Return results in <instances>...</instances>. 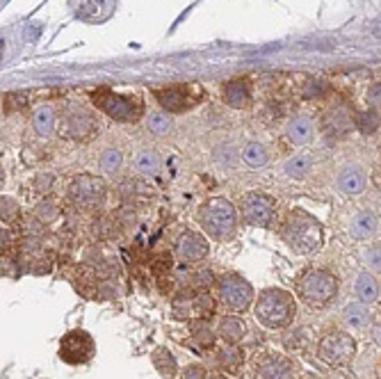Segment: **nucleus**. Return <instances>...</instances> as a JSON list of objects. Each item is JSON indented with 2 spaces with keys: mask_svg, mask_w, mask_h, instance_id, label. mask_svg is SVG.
<instances>
[{
  "mask_svg": "<svg viewBox=\"0 0 381 379\" xmlns=\"http://www.w3.org/2000/svg\"><path fill=\"white\" fill-rule=\"evenodd\" d=\"M279 233L283 243L299 256L317 254L324 247V228L320 219L306 213L304 208H293L281 219Z\"/></svg>",
  "mask_w": 381,
  "mask_h": 379,
  "instance_id": "f257e3e1",
  "label": "nucleus"
},
{
  "mask_svg": "<svg viewBox=\"0 0 381 379\" xmlns=\"http://www.w3.org/2000/svg\"><path fill=\"white\" fill-rule=\"evenodd\" d=\"M197 222L208 238L217 243H228L238 233V208L224 197L206 199L197 211Z\"/></svg>",
  "mask_w": 381,
  "mask_h": 379,
  "instance_id": "f03ea898",
  "label": "nucleus"
},
{
  "mask_svg": "<svg viewBox=\"0 0 381 379\" xmlns=\"http://www.w3.org/2000/svg\"><path fill=\"white\" fill-rule=\"evenodd\" d=\"M256 320L267 329H286L295 322L297 302L288 291L281 288H265L260 291L254 304Z\"/></svg>",
  "mask_w": 381,
  "mask_h": 379,
  "instance_id": "7ed1b4c3",
  "label": "nucleus"
},
{
  "mask_svg": "<svg viewBox=\"0 0 381 379\" xmlns=\"http://www.w3.org/2000/svg\"><path fill=\"white\" fill-rule=\"evenodd\" d=\"M297 295L299 299L315 311H322L338 295V279L334 272L324 267H308L297 279Z\"/></svg>",
  "mask_w": 381,
  "mask_h": 379,
  "instance_id": "20e7f679",
  "label": "nucleus"
},
{
  "mask_svg": "<svg viewBox=\"0 0 381 379\" xmlns=\"http://www.w3.org/2000/svg\"><path fill=\"white\" fill-rule=\"evenodd\" d=\"M66 197L74 206L83 208V211H92V208H101L107 197V183L101 176L94 174H78L66 185Z\"/></svg>",
  "mask_w": 381,
  "mask_h": 379,
  "instance_id": "39448f33",
  "label": "nucleus"
},
{
  "mask_svg": "<svg viewBox=\"0 0 381 379\" xmlns=\"http://www.w3.org/2000/svg\"><path fill=\"white\" fill-rule=\"evenodd\" d=\"M217 295L219 302L224 304V308H228L230 313H245L254 299V288L247 281L242 274L228 272L217 279Z\"/></svg>",
  "mask_w": 381,
  "mask_h": 379,
  "instance_id": "423d86ee",
  "label": "nucleus"
},
{
  "mask_svg": "<svg viewBox=\"0 0 381 379\" xmlns=\"http://www.w3.org/2000/svg\"><path fill=\"white\" fill-rule=\"evenodd\" d=\"M94 103L98 110L115 119V122L122 124H135L139 122V117H144V103L139 101L137 96H122V94H112L107 89H101L94 96Z\"/></svg>",
  "mask_w": 381,
  "mask_h": 379,
  "instance_id": "0eeeda50",
  "label": "nucleus"
},
{
  "mask_svg": "<svg viewBox=\"0 0 381 379\" xmlns=\"http://www.w3.org/2000/svg\"><path fill=\"white\" fill-rule=\"evenodd\" d=\"M238 211L242 215L245 224L256 226V228H269L276 219L279 204L274 197L258 192V190H252V192L242 194Z\"/></svg>",
  "mask_w": 381,
  "mask_h": 379,
  "instance_id": "6e6552de",
  "label": "nucleus"
},
{
  "mask_svg": "<svg viewBox=\"0 0 381 379\" xmlns=\"http://www.w3.org/2000/svg\"><path fill=\"white\" fill-rule=\"evenodd\" d=\"M57 354L64 363H71V366L89 363L96 356V341L85 329H71V332H66L62 336V341H59Z\"/></svg>",
  "mask_w": 381,
  "mask_h": 379,
  "instance_id": "1a4fd4ad",
  "label": "nucleus"
},
{
  "mask_svg": "<svg viewBox=\"0 0 381 379\" xmlns=\"http://www.w3.org/2000/svg\"><path fill=\"white\" fill-rule=\"evenodd\" d=\"M356 354V341L347 332H329L320 338L317 356L329 366H347Z\"/></svg>",
  "mask_w": 381,
  "mask_h": 379,
  "instance_id": "9d476101",
  "label": "nucleus"
},
{
  "mask_svg": "<svg viewBox=\"0 0 381 379\" xmlns=\"http://www.w3.org/2000/svg\"><path fill=\"white\" fill-rule=\"evenodd\" d=\"M293 358L279 352H260L252 363L254 379H295Z\"/></svg>",
  "mask_w": 381,
  "mask_h": 379,
  "instance_id": "9b49d317",
  "label": "nucleus"
},
{
  "mask_svg": "<svg viewBox=\"0 0 381 379\" xmlns=\"http://www.w3.org/2000/svg\"><path fill=\"white\" fill-rule=\"evenodd\" d=\"M174 252H176L178 261H183V263H201L210 254V245L204 233L183 231L176 238Z\"/></svg>",
  "mask_w": 381,
  "mask_h": 379,
  "instance_id": "f8f14e48",
  "label": "nucleus"
},
{
  "mask_svg": "<svg viewBox=\"0 0 381 379\" xmlns=\"http://www.w3.org/2000/svg\"><path fill=\"white\" fill-rule=\"evenodd\" d=\"M322 128L331 137H345L347 133H352L356 128V117L352 115V110L347 105H336L324 115Z\"/></svg>",
  "mask_w": 381,
  "mask_h": 379,
  "instance_id": "ddd939ff",
  "label": "nucleus"
},
{
  "mask_svg": "<svg viewBox=\"0 0 381 379\" xmlns=\"http://www.w3.org/2000/svg\"><path fill=\"white\" fill-rule=\"evenodd\" d=\"M156 96H158V103L163 105L169 115L185 112V110H189L199 101V96H189V87L160 89V92H156Z\"/></svg>",
  "mask_w": 381,
  "mask_h": 379,
  "instance_id": "4468645a",
  "label": "nucleus"
},
{
  "mask_svg": "<svg viewBox=\"0 0 381 379\" xmlns=\"http://www.w3.org/2000/svg\"><path fill=\"white\" fill-rule=\"evenodd\" d=\"M338 190L343 192L345 197H361L365 192V185H368V178L365 172L361 169L358 165H345L343 169L338 172V181H336Z\"/></svg>",
  "mask_w": 381,
  "mask_h": 379,
  "instance_id": "2eb2a0df",
  "label": "nucleus"
},
{
  "mask_svg": "<svg viewBox=\"0 0 381 379\" xmlns=\"http://www.w3.org/2000/svg\"><path fill=\"white\" fill-rule=\"evenodd\" d=\"M96 131V122L92 115L83 112V110H78V112H71L66 117V135L71 139H78V142H87V139H92Z\"/></svg>",
  "mask_w": 381,
  "mask_h": 379,
  "instance_id": "dca6fc26",
  "label": "nucleus"
},
{
  "mask_svg": "<svg viewBox=\"0 0 381 379\" xmlns=\"http://www.w3.org/2000/svg\"><path fill=\"white\" fill-rule=\"evenodd\" d=\"M286 139L293 146H304L313 139V119L306 115H297L295 119H290V124L286 128Z\"/></svg>",
  "mask_w": 381,
  "mask_h": 379,
  "instance_id": "f3484780",
  "label": "nucleus"
},
{
  "mask_svg": "<svg viewBox=\"0 0 381 379\" xmlns=\"http://www.w3.org/2000/svg\"><path fill=\"white\" fill-rule=\"evenodd\" d=\"M217 336L222 338L226 345H240L247 336V325L242 317L238 315H226L217 325Z\"/></svg>",
  "mask_w": 381,
  "mask_h": 379,
  "instance_id": "a211bd4d",
  "label": "nucleus"
},
{
  "mask_svg": "<svg viewBox=\"0 0 381 379\" xmlns=\"http://www.w3.org/2000/svg\"><path fill=\"white\" fill-rule=\"evenodd\" d=\"M377 231H379V219L370 211L354 215L352 222H349V235H352L354 240H370V238L377 235Z\"/></svg>",
  "mask_w": 381,
  "mask_h": 379,
  "instance_id": "6ab92c4d",
  "label": "nucleus"
},
{
  "mask_svg": "<svg viewBox=\"0 0 381 379\" xmlns=\"http://www.w3.org/2000/svg\"><path fill=\"white\" fill-rule=\"evenodd\" d=\"M151 361H153V368L160 373V377L165 379H176L178 375V361L176 356L172 354V350L169 347H156V350L151 352Z\"/></svg>",
  "mask_w": 381,
  "mask_h": 379,
  "instance_id": "aec40b11",
  "label": "nucleus"
},
{
  "mask_svg": "<svg viewBox=\"0 0 381 379\" xmlns=\"http://www.w3.org/2000/svg\"><path fill=\"white\" fill-rule=\"evenodd\" d=\"M249 98H252V94H249V85L245 81H240V78H235V81H228L224 85V101H226V105H230L233 110L247 107Z\"/></svg>",
  "mask_w": 381,
  "mask_h": 379,
  "instance_id": "412c9836",
  "label": "nucleus"
},
{
  "mask_svg": "<svg viewBox=\"0 0 381 379\" xmlns=\"http://www.w3.org/2000/svg\"><path fill=\"white\" fill-rule=\"evenodd\" d=\"M242 363H245V352L240 350L238 345H224L222 350L217 352L219 371L230 373V375H238V371L242 368Z\"/></svg>",
  "mask_w": 381,
  "mask_h": 379,
  "instance_id": "4be33fe9",
  "label": "nucleus"
},
{
  "mask_svg": "<svg viewBox=\"0 0 381 379\" xmlns=\"http://www.w3.org/2000/svg\"><path fill=\"white\" fill-rule=\"evenodd\" d=\"M283 172L295 178V181H304V178L313 172V156L308 153H295L293 158H288L283 165Z\"/></svg>",
  "mask_w": 381,
  "mask_h": 379,
  "instance_id": "5701e85b",
  "label": "nucleus"
},
{
  "mask_svg": "<svg viewBox=\"0 0 381 379\" xmlns=\"http://www.w3.org/2000/svg\"><path fill=\"white\" fill-rule=\"evenodd\" d=\"M55 122H57V117H55V110L51 105H42V107L35 110L33 128H35V133L39 137H48V135H51L55 131Z\"/></svg>",
  "mask_w": 381,
  "mask_h": 379,
  "instance_id": "b1692460",
  "label": "nucleus"
},
{
  "mask_svg": "<svg viewBox=\"0 0 381 379\" xmlns=\"http://www.w3.org/2000/svg\"><path fill=\"white\" fill-rule=\"evenodd\" d=\"M240 156H242V163L249 165V167H265L269 163V151L267 146L263 142H247L242 146V151H240Z\"/></svg>",
  "mask_w": 381,
  "mask_h": 379,
  "instance_id": "393cba45",
  "label": "nucleus"
},
{
  "mask_svg": "<svg viewBox=\"0 0 381 379\" xmlns=\"http://www.w3.org/2000/svg\"><path fill=\"white\" fill-rule=\"evenodd\" d=\"M163 167V161H160V153L156 148H142L135 158V169L142 176H156Z\"/></svg>",
  "mask_w": 381,
  "mask_h": 379,
  "instance_id": "a878e982",
  "label": "nucleus"
},
{
  "mask_svg": "<svg viewBox=\"0 0 381 379\" xmlns=\"http://www.w3.org/2000/svg\"><path fill=\"white\" fill-rule=\"evenodd\" d=\"M356 295L363 304H373L379 297V284L370 272H361L356 279Z\"/></svg>",
  "mask_w": 381,
  "mask_h": 379,
  "instance_id": "bb28decb",
  "label": "nucleus"
},
{
  "mask_svg": "<svg viewBox=\"0 0 381 379\" xmlns=\"http://www.w3.org/2000/svg\"><path fill=\"white\" fill-rule=\"evenodd\" d=\"M343 320L352 327V329H363L370 322V308L363 302H354L347 304L343 311Z\"/></svg>",
  "mask_w": 381,
  "mask_h": 379,
  "instance_id": "cd10ccee",
  "label": "nucleus"
},
{
  "mask_svg": "<svg viewBox=\"0 0 381 379\" xmlns=\"http://www.w3.org/2000/svg\"><path fill=\"white\" fill-rule=\"evenodd\" d=\"M194 293L192 291H183L174 297L172 302V315L174 320H192L194 317V306H192Z\"/></svg>",
  "mask_w": 381,
  "mask_h": 379,
  "instance_id": "c85d7f7f",
  "label": "nucleus"
},
{
  "mask_svg": "<svg viewBox=\"0 0 381 379\" xmlns=\"http://www.w3.org/2000/svg\"><path fill=\"white\" fill-rule=\"evenodd\" d=\"M192 306H194V317H197V320H210V317H213L215 311H217L215 299L208 291H197L194 299H192Z\"/></svg>",
  "mask_w": 381,
  "mask_h": 379,
  "instance_id": "c756f323",
  "label": "nucleus"
},
{
  "mask_svg": "<svg viewBox=\"0 0 381 379\" xmlns=\"http://www.w3.org/2000/svg\"><path fill=\"white\" fill-rule=\"evenodd\" d=\"M189 332H192L194 343L201 347V350H210V347H213L215 341H217L215 332L208 327V320H194L192 325H189Z\"/></svg>",
  "mask_w": 381,
  "mask_h": 379,
  "instance_id": "7c9ffc66",
  "label": "nucleus"
},
{
  "mask_svg": "<svg viewBox=\"0 0 381 379\" xmlns=\"http://www.w3.org/2000/svg\"><path fill=\"white\" fill-rule=\"evenodd\" d=\"M98 167H101V172H105L107 176H115L122 172L124 167V153L119 151V148H105V151L101 153V158H98Z\"/></svg>",
  "mask_w": 381,
  "mask_h": 379,
  "instance_id": "2f4dec72",
  "label": "nucleus"
},
{
  "mask_svg": "<svg viewBox=\"0 0 381 379\" xmlns=\"http://www.w3.org/2000/svg\"><path fill=\"white\" fill-rule=\"evenodd\" d=\"M172 128H174V122H172V117L165 115V112H151L146 117V131L156 135V137H165L172 133Z\"/></svg>",
  "mask_w": 381,
  "mask_h": 379,
  "instance_id": "473e14b6",
  "label": "nucleus"
},
{
  "mask_svg": "<svg viewBox=\"0 0 381 379\" xmlns=\"http://www.w3.org/2000/svg\"><path fill=\"white\" fill-rule=\"evenodd\" d=\"M381 126V119L377 115V110H368V112L356 115V128L363 135H373L377 133V128Z\"/></svg>",
  "mask_w": 381,
  "mask_h": 379,
  "instance_id": "72a5a7b5",
  "label": "nucleus"
},
{
  "mask_svg": "<svg viewBox=\"0 0 381 379\" xmlns=\"http://www.w3.org/2000/svg\"><path fill=\"white\" fill-rule=\"evenodd\" d=\"M57 215H59V208H57V204L53 202V199H42V202L35 206V217L39 219V222H44V224L55 222Z\"/></svg>",
  "mask_w": 381,
  "mask_h": 379,
  "instance_id": "f704fd0d",
  "label": "nucleus"
},
{
  "mask_svg": "<svg viewBox=\"0 0 381 379\" xmlns=\"http://www.w3.org/2000/svg\"><path fill=\"white\" fill-rule=\"evenodd\" d=\"M192 284H194L197 291H210V288L217 284V279L210 270H204V267H201V270H197L192 274Z\"/></svg>",
  "mask_w": 381,
  "mask_h": 379,
  "instance_id": "c9c22d12",
  "label": "nucleus"
},
{
  "mask_svg": "<svg viewBox=\"0 0 381 379\" xmlns=\"http://www.w3.org/2000/svg\"><path fill=\"white\" fill-rule=\"evenodd\" d=\"M327 94V83L320 78H310L304 87V98H322Z\"/></svg>",
  "mask_w": 381,
  "mask_h": 379,
  "instance_id": "e433bc0d",
  "label": "nucleus"
},
{
  "mask_svg": "<svg viewBox=\"0 0 381 379\" xmlns=\"http://www.w3.org/2000/svg\"><path fill=\"white\" fill-rule=\"evenodd\" d=\"M363 261H365V265L373 272H381V245H375V247L365 249Z\"/></svg>",
  "mask_w": 381,
  "mask_h": 379,
  "instance_id": "4c0bfd02",
  "label": "nucleus"
},
{
  "mask_svg": "<svg viewBox=\"0 0 381 379\" xmlns=\"http://www.w3.org/2000/svg\"><path fill=\"white\" fill-rule=\"evenodd\" d=\"M0 204H3V224H5V222H9V219L18 215V206H16L14 199L3 197V202H0Z\"/></svg>",
  "mask_w": 381,
  "mask_h": 379,
  "instance_id": "58836bf2",
  "label": "nucleus"
},
{
  "mask_svg": "<svg viewBox=\"0 0 381 379\" xmlns=\"http://www.w3.org/2000/svg\"><path fill=\"white\" fill-rule=\"evenodd\" d=\"M180 375H183V379H208V371L204 366H199V363L187 366Z\"/></svg>",
  "mask_w": 381,
  "mask_h": 379,
  "instance_id": "ea45409f",
  "label": "nucleus"
},
{
  "mask_svg": "<svg viewBox=\"0 0 381 379\" xmlns=\"http://www.w3.org/2000/svg\"><path fill=\"white\" fill-rule=\"evenodd\" d=\"M368 103L373 105V107H379V105H381V83H377V85L370 87V92H368Z\"/></svg>",
  "mask_w": 381,
  "mask_h": 379,
  "instance_id": "a19ab883",
  "label": "nucleus"
},
{
  "mask_svg": "<svg viewBox=\"0 0 381 379\" xmlns=\"http://www.w3.org/2000/svg\"><path fill=\"white\" fill-rule=\"evenodd\" d=\"M208 379H224V377L219 375V373H210V375H208Z\"/></svg>",
  "mask_w": 381,
  "mask_h": 379,
  "instance_id": "79ce46f5",
  "label": "nucleus"
},
{
  "mask_svg": "<svg viewBox=\"0 0 381 379\" xmlns=\"http://www.w3.org/2000/svg\"><path fill=\"white\" fill-rule=\"evenodd\" d=\"M375 336H377V343H381V329H375Z\"/></svg>",
  "mask_w": 381,
  "mask_h": 379,
  "instance_id": "37998d69",
  "label": "nucleus"
},
{
  "mask_svg": "<svg viewBox=\"0 0 381 379\" xmlns=\"http://www.w3.org/2000/svg\"><path fill=\"white\" fill-rule=\"evenodd\" d=\"M302 379H315V377H310V375H306V377H302Z\"/></svg>",
  "mask_w": 381,
  "mask_h": 379,
  "instance_id": "c03bdc74",
  "label": "nucleus"
}]
</instances>
